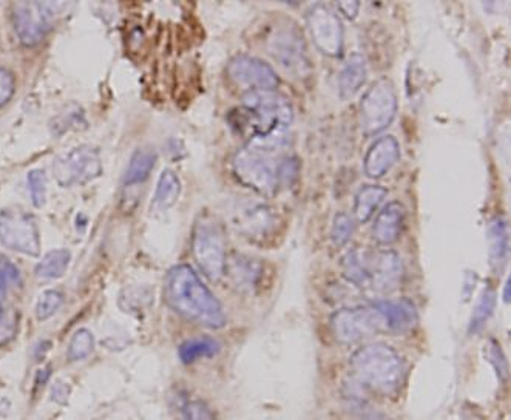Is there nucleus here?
<instances>
[{
  "instance_id": "nucleus-1",
  "label": "nucleus",
  "mask_w": 511,
  "mask_h": 420,
  "mask_svg": "<svg viewBox=\"0 0 511 420\" xmlns=\"http://www.w3.org/2000/svg\"><path fill=\"white\" fill-rule=\"evenodd\" d=\"M292 122L294 107L277 90L247 91L240 109L231 114V124L246 141L285 140Z\"/></svg>"
},
{
  "instance_id": "nucleus-2",
  "label": "nucleus",
  "mask_w": 511,
  "mask_h": 420,
  "mask_svg": "<svg viewBox=\"0 0 511 420\" xmlns=\"http://www.w3.org/2000/svg\"><path fill=\"white\" fill-rule=\"evenodd\" d=\"M164 300L189 322L219 330L227 322L224 309L189 264L173 266L164 280Z\"/></svg>"
},
{
  "instance_id": "nucleus-3",
  "label": "nucleus",
  "mask_w": 511,
  "mask_h": 420,
  "mask_svg": "<svg viewBox=\"0 0 511 420\" xmlns=\"http://www.w3.org/2000/svg\"><path fill=\"white\" fill-rule=\"evenodd\" d=\"M349 376L355 389L379 395H393L405 381V363L397 351L385 343L358 348L350 355Z\"/></svg>"
},
{
  "instance_id": "nucleus-4",
  "label": "nucleus",
  "mask_w": 511,
  "mask_h": 420,
  "mask_svg": "<svg viewBox=\"0 0 511 420\" xmlns=\"http://www.w3.org/2000/svg\"><path fill=\"white\" fill-rule=\"evenodd\" d=\"M289 137L272 141H246L232 158V172L243 186L261 196L278 190V167L287 155Z\"/></svg>"
},
{
  "instance_id": "nucleus-5",
  "label": "nucleus",
  "mask_w": 511,
  "mask_h": 420,
  "mask_svg": "<svg viewBox=\"0 0 511 420\" xmlns=\"http://www.w3.org/2000/svg\"><path fill=\"white\" fill-rule=\"evenodd\" d=\"M192 254L201 272L212 281L224 277L227 254L226 232L221 221L212 213L196 218L192 231Z\"/></svg>"
},
{
  "instance_id": "nucleus-6",
  "label": "nucleus",
  "mask_w": 511,
  "mask_h": 420,
  "mask_svg": "<svg viewBox=\"0 0 511 420\" xmlns=\"http://www.w3.org/2000/svg\"><path fill=\"white\" fill-rule=\"evenodd\" d=\"M266 50L272 59L297 78L308 76L311 60L304 37L292 20H280L266 36Z\"/></svg>"
},
{
  "instance_id": "nucleus-7",
  "label": "nucleus",
  "mask_w": 511,
  "mask_h": 420,
  "mask_svg": "<svg viewBox=\"0 0 511 420\" xmlns=\"http://www.w3.org/2000/svg\"><path fill=\"white\" fill-rule=\"evenodd\" d=\"M397 93L394 83L381 78L366 90L360 101V128L366 136L377 135L391 124L397 113Z\"/></svg>"
},
{
  "instance_id": "nucleus-8",
  "label": "nucleus",
  "mask_w": 511,
  "mask_h": 420,
  "mask_svg": "<svg viewBox=\"0 0 511 420\" xmlns=\"http://www.w3.org/2000/svg\"><path fill=\"white\" fill-rule=\"evenodd\" d=\"M329 323L335 340L343 345H353L386 331L385 318L374 304L335 311Z\"/></svg>"
},
{
  "instance_id": "nucleus-9",
  "label": "nucleus",
  "mask_w": 511,
  "mask_h": 420,
  "mask_svg": "<svg viewBox=\"0 0 511 420\" xmlns=\"http://www.w3.org/2000/svg\"><path fill=\"white\" fill-rule=\"evenodd\" d=\"M102 175L101 151L93 146H79L59 156L53 164V177L60 187L86 186Z\"/></svg>"
},
{
  "instance_id": "nucleus-10",
  "label": "nucleus",
  "mask_w": 511,
  "mask_h": 420,
  "mask_svg": "<svg viewBox=\"0 0 511 420\" xmlns=\"http://www.w3.org/2000/svg\"><path fill=\"white\" fill-rule=\"evenodd\" d=\"M0 243L18 254L39 257L42 243L36 218L22 209H4L0 212Z\"/></svg>"
},
{
  "instance_id": "nucleus-11",
  "label": "nucleus",
  "mask_w": 511,
  "mask_h": 420,
  "mask_svg": "<svg viewBox=\"0 0 511 420\" xmlns=\"http://www.w3.org/2000/svg\"><path fill=\"white\" fill-rule=\"evenodd\" d=\"M56 18V5L47 2L13 4V24L24 47H36L50 33Z\"/></svg>"
},
{
  "instance_id": "nucleus-12",
  "label": "nucleus",
  "mask_w": 511,
  "mask_h": 420,
  "mask_svg": "<svg viewBox=\"0 0 511 420\" xmlns=\"http://www.w3.org/2000/svg\"><path fill=\"white\" fill-rule=\"evenodd\" d=\"M304 20L312 41L323 55L331 57L341 55L345 28L335 10L325 4H317L308 10Z\"/></svg>"
},
{
  "instance_id": "nucleus-13",
  "label": "nucleus",
  "mask_w": 511,
  "mask_h": 420,
  "mask_svg": "<svg viewBox=\"0 0 511 420\" xmlns=\"http://www.w3.org/2000/svg\"><path fill=\"white\" fill-rule=\"evenodd\" d=\"M233 226L238 233L252 243H263L277 229V213L261 201L241 200L235 209Z\"/></svg>"
},
{
  "instance_id": "nucleus-14",
  "label": "nucleus",
  "mask_w": 511,
  "mask_h": 420,
  "mask_svg": "<svg viewBox=\"0 0 511 420\" xmlns=\"http://www.w3.org/2000/svg\"><path fill=\"white\" fill-rule=\"evenodd\" d=\"M226 73L236 86L246 87L247 91L275 90L278 76L275 70L263 59L250 55H236L226 67Z\"/></svg>"
},
{
  "instance_id": "nucleus-15",
  "label": "nucleus",
  "mask_w": 511,
  "mask_h": 420,
  "mask_svg": "<svg viewBox=\"0 0 511 420\" xmlns=\"http://www.w3.org/2000/svg\"><path fill=\"white\" fill-rule=\"evenodd\" d=\"M403 264L394 250H377L372 257L369 287L380 294L393 292L402 283Z\"/></svg>"
},
{
  "instance_id": "nucleus-16",
  "label": "nucleus",
  "mask_w": 511,
  "mask_h": 420,
  "mask_svg": "<svg viewBox=\"0 0 511 420\" xmlns=\"http://www.w3.org/2000/svg\"><path fill=\"white\" fill-rule=\"evenodd\" d=\"M400 158V144L394 136H380L374 141L364 156V173L369 178H381L391 170V167Z\"/></svg>"
},
{
  "instance_id": "nucleus-17",
  "label": "nucleus",
  "mask_w": 511,
  "mask_h": 420,
  "mask_svg": "<svg viewBox=\"0 0 511 420\" xmlns=\"http://www.w3.org/2000/svg\"><path fill=\"white\" fill-rule=\"evenodd\" d=\"M224 275H227L231 283L241 292H250L260 285L263 278V264L257 258L233 254L227 258Z\"/></svg>"
},
{
  "instance_id": "nucleus-18",
  "label": "nucleus",
  "mask_w": 511,
  "mask_h": 420,
  "mask_svg": "<svg viewBox=\"0 0 511 420\" xmlns=\"http://www.w3.org/2000/svg\"><path fill=\"white\" fill-rule=\"evenodd\" d=\"M405 208L399 201L388 203L380 210L376 221H374V240L381 244V246H390V244L397 241L403 231V226H405Z\"/></svg>"
},
{
  "instance_id": "nucleus-19",
  "label": "nucleus",
  "mask_w": 511,
  "mask_h": 420,
  "mask_svg": "<svg viewBox=\"0 0 511 420\" xmlns=\"http://www.w3.org/2000/svg\"><path fill=\"white\" fill-rule=\"evenodd\" d=\"M380 314L385 318L386 331L391 332H408L417 323V312L414 304L407 299L400 300H381L374 303Z\"/></svg>"
},
{
  "instance_id": "nucleus-20",
  "label": "nucleus",
  "mask_w": 511,
  "mask_h": 420,
  "mask_svg": "<svg viewBox=\"0 0 511 420\" xmlns=\"http://www.w3.org/2000/svg\"><path fill=\"white\" fill-rule=\"evenodd\" d=\"M374 252L364 248L349 250L341 259V273L350 285L358 287H369Z\"/></svg>"
},
{
  "instance_id": "nucleus-21",
  "label": "nucleus",
  "mask_w": 511,
  "mask_h": 420,
  "mask_svg": "<svg viewBox=\"0 0 511 420\" xmlns=\"http://www.w3.org/2000/svg\"><path fill=\"white\" fill-rule=\"evenodd\" d=\"M368 78V65L360 53H353L339 74V93L341 99L355 96Z\"/></svg>"
},
{
  "instance_id": "nucleus-22",
  "label": "nucleus",
  "mask_w": 511,
  "mask_h": 420,
  "mask_svg": "<svg viewBox=\"0 0 511 420\" xmlns=\"http://www.w3.org/2000/svg\"><path fill=\"white\" fill-rule=\"evenodd\" d=\"M488 244H490V262L494 271H500L508 258V226L503 217H494L488 226Z\"/></svg>"
},
{
  "instance_id": "nucleus-23",
  "label": "nucleus",
  "mask_w": 511,
  "mask_h": 420,
  "mask_svg": "<svg viewBox=\"0 0 511 420\" xmlns=\"http://www.w3.org/2000/svg\"><path fill=\"white\" fill-rule=\"evenodd\" d=\"M179 195H181L179 177L173 170L165 169L163 170L161 175H159L150 209H154L156 212H167L177 204Z\"/></svg>"
},
{
  "instance_id": "nucleus-24",
  "label": "nucleus",
  "mask_w": 511,
  "mask_h": 420,
  "mask_svg": "<svg viewBox=\"0 0 511 420\" xmlns=\"http://www.w3.org/2000/svg\"><path fill=\"white\" fill-rule=\"evenodd\" d=\"M156 163V154L150 149H139L136 150L130 158V163L127 165V170L124 175V184L127 187L141 184L146 181L151 170H154Z\"/></svg>"
},
{
  "instance_id": "nucleus-25",
  "label": "nucleus",
  "mask_w": 511,
  "mask_h": 420,
  "mask_svg": "<svg viewBox=\"0 0 511 420\" xmlns=\"http://www.w3.org/2000/svg\"><path fill=\"white\" fill-rule=\"evenodd\" d=\"M385 196L386 189L380 186L368 184L358 190L354 201V213L358 223H366L379 209V205L383 203Z\"/></svg>"
},
{
  "instance_id": "nucleus-26",
  "label": "nucleus",
  "mask_w": 511,
  "mask_h": 420,
  "mask_svg": "<svg viewBox=\"0 0 511 420\" xmlns=\"http://www.w3.org/2000/svg\"><path fill=\"white\" fill-rule=\"evenodd\" d=\"M71 263V254L65 249L50 250L36 266V275L43 280H57L64 277Z\"/></svg>"
},
{
  "instance_id": "nucleus-27",
  "label": "nucleus",
  "mask_w": 511,
  "mask_h": 420,
  "mask_svg": "<svg viewBox=\"0 0 511 420\" xmlns=\"http://www.w3.org/2000/svg\"><path fill=\"white\" fill-rule=\"evenodd\" d=\"M218 349H219V345L215 340L209 339V337H203V339H192V340H187L182 343V345L179 346L178 354H179L181 362L193 363L196 360H200V358L215 355L218 353Z\"/></svg>"
},
{
  "instance_id": "nucleus-28",
  "label": "nucleus",
  "mask_w": 511,
  "mask_h": 420,
  "mask_svg": "<svg viewBox=\"0 0 511 420\" xmlns=\"http://www.w3.org/2000/svg\"><path fill=\"white\" fill-rule=\"evenodd\" d=\"M496 300H498V295H496L494 287L486 286L482 291V294H480L479 300L476 303L475 312H472V316H471L470 334H476L485 326L488 318H490V316L493 314V311L496 308Z\"/></svg>"
},
{
  "instance_id": "nucleus-29",
  "label": "nucleus",
  "mask_w": 511,
  "mask_h": 420,
  "mask_svg": "<svg viewBox=\"0 0 511 420\" xmlns=\"http://www.w3.org/2000/svg\"><path fill=\"white\" fill-rule=\"evenodd\" d=\"M177 414L179 420H215L207 403L189 395L178 397Z\"/></svg>"
},
{
  "instance_id": "nucleus-30",
  "label": "nucleus",
  "mask_w": 511,
  "mask_h": 420,
  "mask_svg": "<svg viewBox=\"0 0 511 420\" xmlns=\"http://www.w3.org/2000/svg\"><path fill=\"white\" fill-rule=\"evenodd\" d=\"M95 349V337L88 330H78L70 340V345H68L67 355L70 358V362H78L87 358Z\"/></svg>"
},
{
  "instance_id": "nucleus-31",
  "label": "nucleus",
  "mask_w": 511,
  "mask_h": 420,
  "mask_svg": "<svg viewBox=\"0 0 511 420\" xmlns=\"http://www.w3.org/2000/svg\"><path fill=\"white\" fill-rule=\"evenodd\" d=\"M355 231V223L350 215L345 212H340L334 217L331 227V241L335 248H343L353 238Z\"/></svg>"
},
{
  "instance_id": "nucleus-32",
  "label": "nucleus",
  "mask_w": 511,
  "mask_h": 420,
  "mask_svg": "<svg viewBox=\"0 0 511 420\" xmlns=\"http://www.w3.org/2000/svg\"><path fill=\"white\" fill-rule=\"evenodd\" d=\"M27 181L33 205L37 209L43 208L45 203H47V175L43 170L34 169L28 173Z\"/></svg>"
},
{
  "instance_id": "nucleus-33",
  "label": "nucleus",
  "mask_w": 511,
  "mask_h": 420,
  "mask_svg": "<svg viewBox=\"0 0 511 420\" xmlns=\"http://www.w3.org/2000/svg\"><path fill=\"white\" fill-rule=\"evenodd\" d=\"M22 285L20 272L8 258L0 257V306L5 304V297L10 287Z\"/></svg>"
},
{
  "instance_id": "nucleus-34",
  "label": "nucleus",
  "mask_w": 511,
  "mask_h": 420,
  "mask_svg": "<svg viewBox=\"0 0 511 420\" xmlns=\"http://www.w3.org/2000/svg\"><path fill=\"white\" fill-rule=\"evenodd\" d=\"M62 302H64V295L60 291H56V289H48V291H45L36 304L37 320H39V322H45V320H48L60 308Z\"/></svg>"
},
{
  "instance_id": "nucleus-35",
  "label": "nucleus",
  "mask_w": 511,
  "mask_h": 420,
  "mask_svg": "<svg viewBox=\"0 0 511 420\" xmlns=\"http://www.w3.org/2000/svg\"><path fill=\"white\" fill-rule=\"evenodd\" d=\"M18 320L19 317L16 311L5 306V304L0 306V346H5L6 343L16 337L19 325Z\"/></svg>"
},
{
  "instance_id": "nucleus-36",
  "label": "nucleus",
  "mask_w": 511,
  "mask_h": 420,
  "mask_svg": "<svg viewBox=\"0 0 511 420\" xmlns=\"http://www.w3.org/2000/svg\"><path fill=\"white\" fill-rule=\"evenodd\" d=\"M300 175V161L294 155H285L278 167V189L291 187Z\"/></svg>"
},
{
  "instance_id": "nucleus-37",
  "label": "nucleus",
  "mask_w": 511,
  "mask_h": 420,
  "mask_svg": "<svg viewBox=\"0 0 511 420\" xmlns=\"http://www.w3.org/2000/svg\"><path fill=\"white\" fill-rule=\"evenodd\" d=\"M486 355H488V360L491 362L496 374H498V377L502 381H505L508 377V363H507L505 354H503V351L498 341L496 340L488 341Z\"/></svg>"
},
{
  "instance_id": "nucleus-38",
  "label": "nucleus",
  "mask_w": 511,
  "mask_h": 420,
  "mask_svg": "<svg viewBox=\"0 0 511 420\" xmlns=\"http://www.w3.org/2000/svg\"><path fill=\"white\" fill-rule=\"evenodd\" d=\"M79 124L86 126V119H83L82 111L74 110V111H67L65 114H60V116L55 121V126L53 127H55V132L60 135L62 132H67L70 127L78 128Z\"/></svg>"
},
{
  "instance_id": "nucleus-39",
  "label": "nucleus",
  "mask_w": 511,
  "mask_h": 420,
  "mask_svg": "<svg viewBox=\"0 0 511 420\" xmlns=\"http://www.w3.org/2000/svg\"><path fill=\"white\" fill-rule=\"evenodd\" d=\"M14 91H16V81H14V76L8 70L0 67V109H2L5 104L10 102Z\"/></svg>"
},
{
  "instance_id": "nucleus-40",
  "label": "nucleus",
  "mask_w": 511,
  "mask_h": 420,
  "mask_svg": "<svg viewBox=\"0 0 511 420\" xmlns=\"http://www.w3.org/2000/svg\"><path fill=\"white\" fill-rule=\"evenodd\" d=\"M70 393H71L70 385L65 384L62 380H56L51 388V399L57 402L59 405H65L68 397H70Z\"/></svg>"
},
{
  "instance_id": "nucleus-41",
  "label": "nucleus",
  "mask_w": 511,
  "mask_h": 420,
  "mask_svg": "<svg viewBox=\"0 0 511 420\" xmlns=\"http://www.w3.org/2000/svg\"><path fill=\"white\" fill-rule=\"evenodd\" d=\"M337 10L348 19H355L358 16V10H360V4L348 0V2H337Z\"/></svg>"
},
{
  "instance_id": "nucleus-42",
  "label": "nucleus",
  "mask_w": 511,
  "mask_h": 420,
  "mask_svg": "<svg viewBox=\"0 0 511 420\" xmlns=\"http://www.w3.org/2000/svg\"><path fill=\"white\" fill-rule=\"evenodd\" d=\"M503 299H505V302H508V299H510V278L507 280V283H505V292H503Z\"/></svg>"
},
{
  "instance_id": "nucleus-43",
  "label": "nucleus",
  "mask_w": 511,
  "mask_h": 420,
  "mask_svg": "<svg viewBox=\"0 0 511 420\" xmlns=\"http://www.w3.org/2000/svg\"><path fill=\"white\" fill-rule=\"evenodd\" d=\"M369 420H380V419H369Z\"/></svg>"
}]
</instances>
